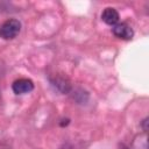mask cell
Instances as JSON below:
<instances>
[{"label": "cell", "instance_id": "cell-5", "mask_svg": "<svg viewBox=\"0 0 149 149\" xmlns=\"http://www.w3.org/2000/svg\"><path fill=\"white\" fill-rule=\"evenodd\" d=\"M51 84L61 92V93H69L71 90V84L70 81L64 78V77H55L54 79H51Z\"/></svg>", "mask_w": 149, "mask_h": 149}, {"label": "cell", "instance_id": "cell-1", "mask_svg": "<svg viewBox=\"0 0 149 149\" xmlns=\"http://www.w3.org/2000/svg\"><path fill=\"white\" fill-rule=\"evenodd\" d=\"M21 31V22L16 19H8L0 24V38L13 40Z\"/></svg>", "mask_w": 149, "mask_h": 149}, {"label": "cell", "instance_id": "cell-2", "mask_svg": "<svg viewBox=\"0 0 149 149\" xmlns=\"http://www.w3.org/2000/svg\"><path fill=\"white\" fill-rule=\"evenodd\" d=\"M12 90L15 94H26L34 90V83L29 78H19L13 81Z\"/></svg>", "mask_w": 149, "mask_h": 149}, {"label": "cell", "instance_id": "cell-4", "mask_svg": "<svg viewBox=\"0 0 149 149\" xmlns=\"http://www.w3.org/2000/svg\"><path fill=\"white\" fill-rule=\"evenodd\" d=\"M101 20L108 26H115L120 20L119 12L113 7H106L101 13Z\"/></svg>", "mask_w": 149, "mask_h": 149}, {"label": "cell", "instance_id": "cell-3", "mask_svg": "<svg viewBox=\"0 0 149 149\" xmlns=\"http://www.w3.org/2000/svg\"><path fill=\"white\" fill-rule=\"evenodd\" d=\"M112 33H113L114 36H116L118 38L126 40V41L132 40L133 36H134V30H133V28H132L129 24L125 23V22L116 23L115 26H113Z\"/></svg>", "mask_w": 149, "mask_h": 149}, {"label": "cell", "instance_id": "cell-6", "mask_svg": "<svg viewBox=\"0 0 149 149\" xmlns=\"http://www.w3.org/2000/svg\"><path fill=\"white\" fill-rule=\"evenodd\" d=\"M141 126H142V128H143V130H144V132H147V130H148V118H144V119L142 120Z\"/></svg>", "mask_w": 149, "mask_h": 149}, {"label": "cell", "instance_id": "cell-7", "mask_svg": "<svg viewBox=\"0 0 149 149\" xmlns=\"http://www.w3.org/2000/svg\"><path fill=\"white\" fill-rule=\"evenodd\" d=\"M120 149H129L128 147H126L125 144H121V147H120Z\"/></svg>", "mask_w": 149, "mask_h": 149}]
</instances>
